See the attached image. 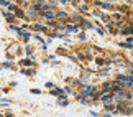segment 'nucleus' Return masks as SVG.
Masks as SVG:
<instances>
[{
    "instance_id": "0eeeda50",
    "label": "nucleus",
    "mask_w": 133,
    "mask_h": 117,
    "mask_svg": "<svg viewBox=\"0 0 133 117\" xmlns=\"http://www.w3.org/2000/svg\"><path fill=\"white\" fill-rule=\"evenodd\" d=\"M15 8H17V7H15V5H8V10H12V12H15Z\"/></svg>"
},
{
    "instance_id": "39448f33",
    "label": "nucleus",
    "mask_w": 133,
    "mask_h": 117,
    "mask_svg": "<svg viewBox=\"0 0 133 117\" xmlns=\"http://www.w3.org/2000/svg\"><path fill=\"white\" fill-rule=\"evenodd\" d=\"M110 86H112V84H110V83H107V84H104V91H110V89H112Z\"/></svg>"
},
{
    "instance_id": "7ed1b4c3",
    "label": "nucleus",
    "mask_w": 133,
    "mask_h": 117,
    "mask_svg": "<svg viewBox=\"0 0 133 117\" xmlns=\"http://www.w3.org/2000/svg\"><path fill=\"white\" fill-rule=\"evenodd\" d=\"M22 64H23V66H31V64H33V61H31V59H23Z\"/></svg>"
},
{
    "instance_id": "20e7f679",
    "label": "nucleus",
    "mask_w": 133,
    "mask_h": 117,
    "mask_svg": "<svg viewBox=\"0 0 133 117\" xmlns=\"http://www.w3.org/2000/svg\"><path fill=\"white\" fill-rule=\"evenodd\" d=\"M15 15H17V17H25V13H23V12L22 10H18V8H15Z\"/></svg>"
},
{
    "instance_id": "f03ea898",
    "label": "nucleus",
    "mask_w": 133,
    "mask_h": 117,
    "mask_svg": "<svg viewBox=\"0 0 133 117\" xmlns=\"http://www.w3.org/2000/svg\"><path fill=\"white\" fill-rule=\"evenodd\" d=\"M3 15H5V18H7V22H13L15 20V15H10V13H7V12H3Z\"/></svg>"
},
{
    "instance_id": "f257e3e1",
    "label": "nucleus",
    "mask_w": 133,
    "mask_h": 117,
    "mask_svg": "<svg viewBox=\"0 0 133 117\" xmlns=\"http://www.w3.org/2000/svg\"><path fill=\"white\" fill-rule=\"evenodd\" d=\"M41 15H43V17H46V18H54V13H53V12H41Z\"/></svg>"
},
{
    "instance_id": "423d86ee",
    "label": "nucleus",
    "mask_w": 133,
    "mask_h": 117,
    "mask_svg": "<svg viewBox=\"0 0 133 117\" xmlns=\"http://www.w3.org/2000/svg\"><path fill=\"white\" fill-rule=\"evenodd\" d=\"M110 101V96H104V102H109Z\"/></svg>"
},
{
    "instance_id": "6e6552de",
    "label": "nucleus",
    "mask_w": 133,
    "mask_h": 117,
    "mask_svg": "<svg viewBox=\"0 0 133 117\" xmlns=\"http://www.w3.org/2000/svg\"><path fill=\"white\" fill-rule=\"evenodd\" d=\"M0 3L2 5H8V0H0Z\"/></svg>"
}]
</instances>
